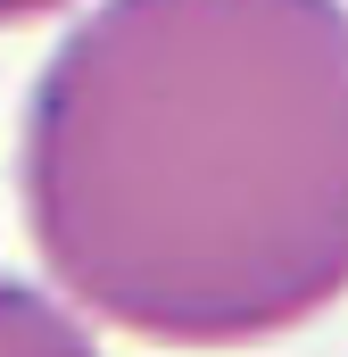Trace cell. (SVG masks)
<instances>
[{
  "label": "cell",
  "mask_w": 348,
  "mask_h": 357,
  "mask_svg": "<svg viewBox=\"0 0 348 357\" xmlns=\"http://www.w3.org/2000/svg\"><path fill=\"white\" fill-rule=\"evenodd\" d=\"M50 282L166 349H249L348 299V0H91L25 100Z\"/></svg>",
  "instance_id": "cell-1"
},
{
  "label": "cell",
  "mask_w": 348,
  "mask_h": 357,
  "mask_svg": "<svg viewBox=\"0 0 348 357\" xmlns=\"http://www.w3.org/2000/svg\"><path fill=\"white\" fill-rule=\"evenodd\" d=\"M0 357H100V349L67 299H50L33 282H0Z\"/></svg>",
  "instance_id": "cell-2"
},
{
  "label": "cell",
  "mask_w": 348,
  "mask_h": 357,
  "mask_svg": "<svg viewBox=\"0 0 348 357\" xmlns=\"http://www.w3.org/2000/svg\"><path fill=\"white\" fill-rule=\"evenodd\" d=\"M67 0H0V25H33V17H58Z\"/></svg>",
  "instance_id": "cell-3"
}]
</instances>
